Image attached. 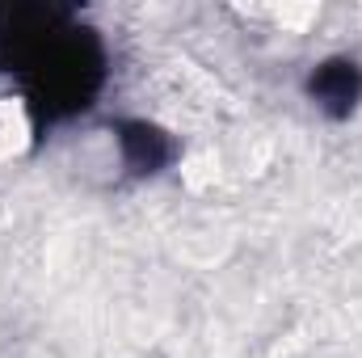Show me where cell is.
I'll return each instance as SVG.
<instances>
[{
    "label": "cell",
    "mask_w": 362,
    "mask_h": 358,
    "mask_svg": "<svg viewBox=\"0 0 362 358\" xmlns=\"http://www.w3.org/2000/svg\"><path fill=\"white\" fill-rule=\"evenodd\" d=\"M308 97L329 114V118H350L362 97V68L346 55H333L312 68L308 76Z\"/></svg>",
    "instance_id": "obj_1"
},
{
    "label": "cell",
    "mask_w": 362,
    "mask_h": 358,
    "mask_svg": "<svg viewBox=\"0 0 362 358\" xmlns=\"http://www.w3.org/2000/svg\"><path fill=\"white\" fill-rule=\"evenodd\" d=\"M118 144H122V161H127L131 173H160L177 156L173 139L160 127H152V122H122L118 127Z\"/></svg>",
    "instance_id": "obj_2"
}]
</instances>
